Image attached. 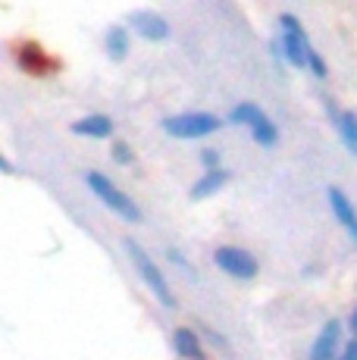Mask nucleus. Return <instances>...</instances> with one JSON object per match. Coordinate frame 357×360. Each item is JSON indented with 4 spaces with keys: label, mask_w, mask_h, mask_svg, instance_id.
I'll return each mask as SVG.
<instances>
[{
    "label": "nucleus",
    "mask_w": 357,
    "mask_h": 360,
    "mask_svg": "<svg viewBox=\"0 0 357 360\" xmlns=\"http://www.w3.org/2000/svg\"><path fill=\"white\" fill-rule=\"evenodd\" d=\"M122 248H126V254H129V260H132V266L138 269L141 282L150 288V295H154L157 301L163 304V307H176L173 288H169V282L163 279V273L157 269V263L148 257V251H144V248H141L135 238H126V241H122Z\"/></svg>",
    "instance_id": "nucleus-1"
},
{
    "label": "nucleus",
    "mask_w": 357,
    "mask_h": 360,
    "mask_svg": "<svg viewBox=\"0 0 357 360\" xmlns=\"http://www.w3.org/2000/svg\"><path fill=\"white\" fill-rule=\"evenodd\" d=\"M307 66L313 69V75H317V79H326L329 75V69H326V63H323V57L317 51H311V60H307Z\"/></svg>",
    "instance_id": "nucleus-17"
},
{
    "label": "nucleus",
    "mask_w": 357,
    "mask_h": 360,
    "mask_svg": "<svg viewBox=\"0 0 357 360\" xmlns=\"http://www.w3.org/2000/svg\"><path fill=\"white\" fill-rule=\"evenodd\" d=\"M223 126V120L214 113H178V116H169L163 120V131L173 138H204V135H214V131Z\"/></svg>",
    "instance_id": "nucleus-3"
},
{
    "label": "nucleus",
    "mask_w": 357,
    "mask_h": 360,
    "mask_svg": "<svg viewBox=\"0 0 357 360\" xmlns=\"http://www.w3.org/2000/svg\"><path fill=\"white\" fill-rule=\"evenodd\" d=\"M107 53H110V60H126V53H129L126 25H113V29L107 32Z\"/></svg>",
    "instance_id": "nucleus-12"
},
{
    "label": "nucleus",
    "mask_w": 357,
    "mask_h": 360,
    "mask_svg": "<svg viewBox=\"0 0 357 360\" xmlns=\"http://www.w3.org/2000/svg\"><path fill=\"white\" fill-rule=\"evenodd\" d=\"M113 160L122 163V166L132 163V148H129L126 141H113Z\"/></svg>",
    "instance_id": "nucleus-16"
},
{
    "label": "nucleus",
    "mask_w": 357,
    "mask_h": 360,
    "mask_svg": "<svg viewBox=\"0 0 357 360\" xmlns=\"http://www.w3.org/2000/svg\"><path fill=\"white\" fill-rule=\"evenodd\" d=\"M260 116H264V110H260L257 103H238V107L229 113V122L232 126H254Z\"/></svg>",
    "instance_id": "nucleus-14"
},
{
    "label": "nucleus",
    "mask_w": 357,
    "mask_h": 360,
    "mask_svg": "<svg viewBox=\"0 0 357 360\" xmlns=\"http://www.w3.org/2000/svg\"><path fill=\"white\" fill-rule=\"evenodd\" d=\"M339 131H342V141H345V148L357 154V116L354 113H342L339 116Z\"/></svg>",
    "instance_id": "nucleus-15"
},
{
    "label": "nucleus",
    "mask_w": 357,
    "mask_h": 360,
    "mask_svg": "<svg viewBox=\"0 0 357 360\" xmlns=\"http://www.w3.org/2000/svg\"><path fill=\"white\" fill-rule=\"evenodd\" d=\"M251 135H254V141H257L260 148H276V141H279V131H276V126L270 122V116L266 113L251 126Z\"/></svg>",
    "instance_id": "nucleus-13"
},
{
    "label": "nucleus",
    "mask_w": 357,
    "mask_h": 360,
    "mask_svg": "<svg viewBox=\"0 0 357 360\" xmlns=\"http://www.w3.org/2000/svg\"><path fill=\"white\" fill-rule=\"evenodd\" d=\"M279 22H283V47H285V57L292 66H307V60H311V41H307V32L301 29V22L292 16V13H283L279 16Z\"/></svg>",
    "instance_id": "nucleus-4"
},
{
    "label": "nucleus",
    "mask_w": 357,
    "mask_h": 360,
    "mask_svg": "<svg viewBox=\"0 0 357 360\" xmlns=\"http://www.w3.org/2000/svg\"><path fill=\"white\" fill-rule=\"evenodd\" d=\"M339 338H342V326L339 320H329L326 326L320 329L317 342L311 348V360H335V351H339Z\"/></svg>",
    "instance_id": "nucleus-8"
},
{
    "label": "nucleus",
    "mask_w": 357,
    "mask_h": 360,
    "mask_svg": "<svg viewBox=\"0 0 357 360\" xmlns=\"http://www.w3.org/2000/svg\"><path fill=\"white\" fill-rule=\"evenodd\" d=\"M129 25L148 41H167L169 38V22L160 16V13H148V10H138L129 16Z\"/></svg>",
    "instance_id": "nucleus-7"
},
{
    "label": "nucleus",
    "mask_w": 357,
    "mask_h": 360,
    "mask_svg": "<svg viewBox=\"0 0 357 360\" xmlns=\"http://www.w3.org/2000/svg\"><path fill=\"white\" fill-rule=\"evenodd\" d=\"M88 188L94 191V195L100 198V204H107L110 210L116 213V217H122L126 223H141V210H138V204H135L129 195H122L119 188H116L113 182L104 176V172H98V169H91L88 172Z\"/></svg>",
    "instance_id": "nucleus-2"
},
{
    "label": "nucleus",
    "mask_w": 357,
    "mask_h": 360,
    "mask_svg": "<svg viewBox=\"0 0 357 360\" xmlns=\"http://www.w3.org/2000/svg\"><path fill=\"white\" fill-rule=\"evenodd\" d=\"M326 195H329V207H332V217L342 223V229L351 235V241H354V248H357V210H354V204L348 200L345 191L335 188V185L326 191Z\"/></svg>",
    "instance_id": "nucleus-6"
},
{
    "label": "nucleus",
    "mask_w": 357,
    "mask_h": 360,
    "mask_svg": "<svg viewBox=\"0 0 357 360\" xmlns=\"http://www.w3.org/2000/svg\"><path fill=\"white\" fill-rule=\"evenodd\" d=\"M214 260L226 276H232V279H254V276H257V260H254L248 251H242V248H232V245L216 248Z\"/></svg>",
    "instance_id": "nucleus-5"
},
{
    "label": "nucleus",
    "mask_w": 357,
    "mask_h": 360,
    "mask_svg": "<svg viewBox=\"0 0 357 360\" xmlns=\"http://www.w3.org/2000/svg\"><path fill=\"white\" fill-rule=\"evenodd\" d=\"M201 163L207 166V169H216V166H219V157H216V150H204V154H201Z\"/></svg>",
    "instance_id": "nucleus-18"
},
{
    "label": "nucleus",
    "mask_w": 357,
    "mask_h": 360,
    "mask_svg": "<svg viewBox=\"0 0 357 360\" xmlns=\"http://www.w3.org/2000/svg\"><path fill=\"white\" fill-rule=\"evenodd\" d=\"M226 182H229V172H226L223 166H216V169H207L195 185H191V200H204V198L216 195L219 188H226Z\"/></svg>",
    "instance_id": "nucleus-9"
},
{
    "label": "nucleus",
    "mask_w": 357,
    "mask_h": 360,
    "mask_svg": "<svg viewBox=\"0 0 357 360\" xmlns=\"http://www.w3.org/2000/svg\"><path fill=\"white\" fill-rule=\"evenodd\" d=\"M351 332L357 335V307H354V314H351Z\"/></svg>",
    "instance_id": "nucleus-20"
},
{
    "label": "nucleus",
    "mask_w": 357,
    "mask_h": 360,
    "mask_svg": "<svg viewBox=\"0 0 357 360\" xmlns=\"http://www.w3.org/2000/svg\"><path fill=\"white\" fill-rule=\"evenodd\" d=\"M72 131L82 138H110L113 135V120L104 113H94V116H85V120L72 122Z\"/></svg>",
    "instance_id": "nucleus-10"
},
{
    "label": "nucleus",
    "mask_w": 357,
    "mask_h": 360,
    "mask_svg": "<svg viewBox=\"0 0 357 360\" xmlns=\"http://www.w3.org/2000/svg\"><path fill=\"white\" fill-rule=\"evenodd\" d=\"M339 360H357V338H354L351 345H348V348H345V354H342Z\"/></svg>",
    "instance_id": "nucleus-19"
},
{
    "label": "nucleus",
    "mask_w": 357,
    "mask_h": 360,
    "mask_svg": "<svg viewBox=\"0 0 357 360\" xmlns=\"http://www.w3.org/2000/svg\"><path fill=\"white\" fill-rule=\"evenodd\" d=\"M173 345H176V354H182L185 360H207L201 338H197L191 329H185V326L176 329L173 332Z\"/></svg>",
    "instance_id": "nucleus-11"
}]
</instances>
